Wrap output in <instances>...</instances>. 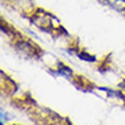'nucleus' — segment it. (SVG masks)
Here are the masks:
<instances>
[{"instance_id": "f257e3e1", "label": "nucleus", "mask_w": 125, "mask_h": 125, "mask_svg": "<svg viewBox=\"0 0 125 125\" xmlns=\"http://www.w3.org/2000/svg\"><path fill=\"white\" fill-rule=\"evenodd\" d=\"M106 1L118 10H125V0H106Z\"/></svg>"}]
</instances>
